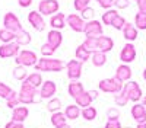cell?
Listing matches in <instances>:
<instances>
[{"label": "cell", "instance_id": "1", "mask_svg": "<svg viewBox=\"0 0 146 128\" xmlns=\"http://www.w3.org/2000/svg\"><path fill=\"white\" fill-rule=\"evenodd\" d=\"M36 72H45V73H58L63 72L66 68V63L63 60H58V58H53V57H42L38 58V63L35 66Z\"/></svg>", "mask_w": 146, "mask_h": 128}, {"label": "cell", "instance_id": "2", "mask_svg": "<svg viewBox=\"0 0 146 128\" xmlns=\"http://www.w3.org/2000/svg\"><path fill=\"white\" fill-rule=\"evenodd\" d=\"M123 86H124L123 81L118 80L114 76V77H108V79L100 80L98 90H101L104 93H113V95H115V93H120L121 90H123Z\"/></svg>", "mask_w": 146, "mask_h": 128}, {"label": "cell", "instance_id": "3", "mask_svg": "<svg viewBox=\"0 0 146 128\" xmlns=\"http://www.w3.org/2000/svg\"><path fill=\"white\" fill-rule=\"evenodd\" d=\"M18 95H19V102L22 105H31V103H35L36 100V95H40V92L34 89L32 86L27 85V83H23L22 81V85H21V90L18 92Z\"/></svg>", "mask_w": 146, "mask_h": 128}, {"label": "cell", "instance_id": "4", "mask_svg": "<svg viewBox=\"0 0 146 128\" xmlns=\"http://www.w3.org/2000/svg\"><path fill=\"white\" fill-rule=\"evenodd\" d=\"M123 92L127 95L129 100L135 102V103H137V102H139V100H142V98H143L142 87L139 86L137 81H133V80L126 81L124 86H123Z\"/></svg>", "mask_w": 146, "mask_h": 128}, {"label": "cell", "instance_id": "5", "mask_svg": "<svg viewBox=\"0 0 146 128\" xmlns=\"http://www.w3.org/2000/svg\"><path fill=\"white\" fill-rule=\"evenodd\" d=\"M16 66H22V67H34L38 63V57L36 54L31 50H21L19 54L15 57Z\"/></svg>", "mask_w": 146, "mask_h": 128}, {"label": "cell", "instance_id": "6", "mask_svg": "<svg viewBox=\"0 0 146 128\" xmlns=\"http://www.w3.org/2000/svg\"><path fill=\"white\" fill-rule=\"evenodd\" d=\"M85 37L86 38H100L104 35V28H102V23L96 19H92L89 22H86L85 25Z\"/></svg>", "mask_w": 146, "mask_h": 128}, {"label": "cell", "instance_id": "7", "mask_svg": "<svg viewBox=\"0 0 146 128\" xmlns=\"http://www.w3.org/2000/svg\"><path fill=\"white\" fill-rule=\"evenodd\" d=\"M60 3L57 0H41L38 3V12L42 16H53L58 13Z\"/></svg>", "mask_w": 146, "mask_h": 128}, {"label": "cell", "instance_id": "8", "mask_svg": "<svg viewBox=\"0 0 146 128\" xmlns=\"http://www.w3.org/2000/svg\"><path fill=\"white\" fill-rule=\"evenodd\" d=\"M3 28H6V29H9L12 32H15V33H18L19 31L23 29L19 18L15 13H12V12H7V13L3 16Z\"/></svg>", "mask_w": 146, "mask_h": 128}, {"label": "cell", "instance_id": "9", "mask_svg": "<svg viewBox=\"0 0 146 128\" xmlns=\"http://www.w3.org/2000/svg\"><path fill=\"white\" fill-rule=\"evenodd\" d=\"M136 47L133 45L131 42H127L120 51V61L123 64H130L136 60Z\"/></svg>", "mask_w": 146, "mask_h": 128}, {"label": "cell", "instance_id": "10", "mask_svg": "<svg viewBox=\"0 0 146 128\" xmlns=\"http://www.w3.org/2000/svg\"><path fill=\"white\" fill-rule=\"evenodd\" d=\"M82 67H83V63H80L79 60H76V58L67 61V64H66L67 77L70 80H79L80 76H82Z\"/></svg>", "mask_w": 146, "mask_h": 128}, {"label": "cell", "instance_id": "11", "mask_svg": "<svg viewBox=\"0 0 146 128\" xmlns=\"http://www.w3.org/2000/svg\"><path fill=\"white\" fill-rule=\"evenodd\" d=\"M66 23L69 25V28H70L72 31H75V32H78V33L83 32V31H85V25H86V22L82 19V16H80V15H76V13L67 15Z\"/></svg>", "mask_w": 146, "mask_h": 128}, {"label": "cell", "instance_id": "12", "mask_svg": "<svg viewBox=\"0 0 146 128\" xmlns=\"http://www.w3.org/2000/svg\"><path fill=\"white\" fill-rule=\"evenodd\" d=\"M57 93V85L53 80H45L40 87V98L41 99H51Z\"/></svg>", "mask_w": 146, "mask_h": 128}, {"label": "cell", "instance_id": "13", "mask_svg": "<svg viewBox=\"0 0 146 128\" xmlns=\"http://www.w3.org/2000/svg\"><path fill=\"white\" fill-rule=\"evenodd\" d=\"M21 51V45L18 42H9V44H2L0 45V58H10L16 57Z\"/></svg>", "mask_w": 146, "mask_h": 128}, {"label": "cell", "instance_id": "14", "mask_svg": "<svg viewBox=\"0 0 146 128\" xmlns=\"http://www.w3.org/2000/svg\"><path fill=\"white\" fill-rule=\"evenodd\" d=\"M28 22H29V25L35 29V31H44L45 28V22H44V18L42 15L40 13L38 10H31L29 13H28Z\"/></svg>", "mask_w": 146, "mask_h": 128}, {"label": "cell", "instance_id": "15", "mask_svg": "<svg viewBox=\"0 0 146 128\" xmlns=\"http://www.w3.org/2000/svg\"><path fill=\"white\" fill-rule=\"evenodd\" d=\"M130 114H131V118L136 121V124H142V122H146V108L143 106L142 103H135L130 109Z\"/></svg>", "mask_w": 146, "mask_h": 128}, {"label": "cell", "instance_id": "16", "mask_svg": "<svg viewBox=\"0 0 146 128\" xmlns=\"http://www.w3.org/2000/svg\"><path fill=\"white\" fill-rule=\"evenodd\" d=\"M29 116V109L25 105H19V106L12 109V121L16 122H23Z\"/></svg>", "mask_w": 146, "mask_h": 128}, {"label": "cell", "instance_id": "17", "mask_svg": "<svg viewBox=\"0 0 146 128\" xmlns=\"http://www.w3.org/2000/svg\"><path fill=\"white\" fill-rule=\"evenodd\" d=\"M96 47H98V51L107 54L110 53L113 48H114V41L113 38H110V37H100V38H96Z\"/></svg>", "mask_w": 146, "mask_h": 128}, {"label": "cell", "instance_id": "18", "mask_svg": "<svg viewBox=\"0 0 146 128\" xmlns=\"http://www.w3.org/2000/svg\"><path fill=\"white\" fill-rule=\"evenodd\" d=\"M131 74H133V72H131V68H130L129 64H121L115 70V77L118 80H121L123 83H126V81H129L131 79Z\"/></svg>", "mask_w": 146, "mask_h": 128}, {"label": "cell", "instance_id": "19", "mask_svg": "<svg viewBox=\"0 0 146 128\" xmlns=\"http://www.w3.org/2000/svg\"><path fill=\"white\" fill-rule=\"evenodd\" d=\"M50 122H51V125H53L54 128H64V127L67 125V118H66L64 112L58 111V112H54V114H51Z\"/></svg>", "mask_w": 146, "mask_h": 128}, {"label": "cell", "instance_id": "20", "mask_svg": "<svg viewBox=\"0 0 146 128\" xmlns=\"http://www.w3.org/2000/svg\"><path fill=\"white\" fill-rule=\"evenodd\" d=\"M47 42L51 44L54 48H58V47L62 45V42H63V35H62V32L57 31V29H51L50 32L47 33Z\"/></svg>", "mask_w": 146, "mask_h": 128}, {"label": "cell", "instance_id": "21", "mask_svg": "<svg viewBox=\"0 0 146 128\" xmlns=\"http://www.w3.org/2000/svg\"><path fill=\"white\" fill-rule=\"evenodd\" d=\"M50 26L53 29H57V31L63 29L66 26V15L64 13H60V12H58V13H56V15H53L51 19H50Z\"/></svg>", "mask_w": 146, "mask_h": 128}, {"label": "cell", "instance_id": "22", "mask_svg": "<svg viewBox=\"0 0 146 128\" xmlns=\"http://www.w3.org/2000/svg\"><path fill=\"white\" fill-rule=\"evenodd\" d=\"M92 102H94V100H92V98H91V95H89V92H88V90L82 92L79 96H76V98H75V103L78 105V106H79L80 109L91 106Z\"/></svg>", "mask_w": 146, "mask_h": 128}, {"label": "cell", "instance_id": "23", "mask_svg": "<svg viewBox=\"0 0 146 128\" xmlns=\"http://www.w3.org/2000/svg\"><path fill=\"white\" fill-rule=\"evenodd\" d=\"M123 37L126 41L129 42H133V41H136L137 39V28L135 25H131V23H126L124 28H123Z\"/></svg>", "mask_w": 146, "mask_h": 128}, {"label": "cell", "instance_id": "24", "mask_svg": "<svg viewBox=\"0 0 146 128\" xmlns=\"http://www.w3.org/2000/svg\"><path fill=\"white\" fill-rule=\"evenodd\" d=\"M82 92H85V87H83V85L80 83L79 80H72L70 83H69V86H67V93H69L73 99H75L76 96H79Z\"/></svg>", "mask_w": 146, "mask_h": 128}, {"label": "cell", "instance_id": "25", "mask_svg": "<svg viewBox=\"0 0 146 128\" xmlns=\"http://www.w3.org/2000/svg\"><path fill=\"white\" fill-rule=\"evenodd\" d=\"M80 112H82V109L78 106L76 103L67 105V106L64 108V115H66V118H67V119H70V121L78 119L79 116H80Z\"/></svg>", "mask_w": 146, "mask_h": 128}, {"label": "cell", "instance_id": "26", "mask_svg": "<svg viewBox=\"0 0 146 128\" xmlns=\"http://www.w3.org/2000/svg\"><path fill=\"white\" fill-rule=\"evenodd\" d=\"M23 83L32 86L34 89H40L41 85H42V76H41V73H31V74H28V77L25 80H23Z\"/></svg>", "mask_w": 146, "mask_h": 128}, {"label": "cell", "instance_id": "27", "mask_svg": "<svg viewBox=\"0 0 146 128\" xmlns=\"http://www.w3.org/2000/svg\"><path fill=\"white\" fill-rule=\"evenodd\" d=\"M91 53L85 48L83 47V44H80L78 48H76V51H75V57H76V60H79L80 63H86L89 58H91Z\"/></svg>", "mask_w": 146, "mask_h": 128}, {"label": "cell", "instance_id": "28", "mask_svg": "<svg viewBox=\"0 0 146 128\" xmlns=\"http://www.w3.org/2000/svg\"><path fill=\"white\" fill-rule=\"evenodd\" d=\"M31 39H32L31 33H29L28 31H25V29H22V31H19V32L16 33V39H15V42H18L21 47H25V45L31 44Z\"/></svg>", "mask_w": 146, "mask_h": 128}, {"label": "cell", "instance_id": "29", "mask_svg": "<svg viewBox=\"0 0 146 128\" xmlns=\"http://www.w3.org/2000/svg\"><path fill=\"white\" fill-rule=\"evenodd\" d=\"M80 116H82L85 121H94V119H96V116H98V111H96L95 106H92V105H91V106L82 109Z\"/></svg>", "mask_w": 146, "mask_h": 128}, {"label": "cell", "instance_id": "30", "mask_svg": "<svg viewBox=\"0 0 146 128\" xmlns=\"http://www.w3.org/2000/svg\"><path fill=\"white\" fill-rule=\"evenodd\" d=\"M91 61L95 67H102L107 63V54H104L101 51H96L91 55Z\"/></svg>", "mask_w": 146, "mask_h": 128}, {"label": "cell", "instance_id": "31", "mask_svg": "<svg viewBox=\"0 0 146 128\" xmlns=\"http://www.w3.org/2000/svg\"><path fill=\"white\" fill-rule=\"evenodd\" d=\"M16 39V33L12 32L6 28H2L0 29V41H2L3 44H9V42H13Z\"/></svg>", "mask_w": 146, "mask_h": 128}, {"label": "cell", "instance_id": "32", "mask_svg": "<svg viewBox=\"0 0 146 128\" xmlns=\"http://www.w3.org/2000/svg\"><path fill=\"white\" fill-rule=\"evenodd\" d=\"M62 100H60L58 98H51V99H48V102H47V111L48 112H51V114H54V112H58L60 109H62Z\"/></svg>", "mask_w": 146, "mask_h": 128}, {"label": "cell", "instance_id": "33", "mask_svg": "<svg viewBox=\"0 0 146 128\" xmlns=\"http://www.w3.org/2000/svg\"><path fill=\"white\" fill-rule=\"evenodd\" d=\"M117 15H118V12L115 9L105 10L104 13H102V23H104V25H110V26H111V23H113V20L115 19Z\"/></svg>", "mask_w": 146, "mask_h": 128}, {"label": "cell", "instance_id": "34", "mask_svg": "<svg viewBox=\"0 0 146 128\" xmlns=\"http://www.w3.org/2000/svg\"><path fill=\"white\" fill-rule=\"evenodd\" d=\"M21 105V102H19V95H18V92H12L10 95L7 96V99H6V106L9 108V109H13V108H16V106H19Z\"/></svg>", "mask_w": 146, "mask_h": 128}, {"label": "cell", "instance_id": "35", "mask_svg": "<svg viewBox=\"0 0 146 128\" xmlns=\"http://www.w3.org/2000/svg\"><path fill=\"white\" fill-rule=\"evenodd\" d=\"M13 77L18 80V81H22L25 80L27 77H28V72H27V67H22V66H16L15 68H13Z\"/></svg>", "mask_w": 146, "mask_h": 128}, {"label": "cell", "instance_id": "36", "mask_svg": "<svg viewBox=\"0 0 146 128\" xmlns=\"http://www.w3.org/2000/svg\"><path fill=\"white\" fill-rule=\"evenodd\" d=\"M129 102L130 100H129L127 95H126L123 90H121L120 93H115V95H114V103L117 105V106H126Z\"/></svg>", "mask_w": 146, "mask_h": 128}, {"label": "cell", "instance_id": "37", "mask_svg": "<svg viewBox=\"0 0 146 128\" xmlns=\"http://www.w3.org/2000/svg\"><path fill=\"white\" fill-rule=\"evenodd\" d=\"M40 51H41L42 57H53V55H54V53L57 51V48H54V47H53L51 44H48V42H44V44L41 45Z\"/></svg>", "mask_w": 146, "mask_h": 128}, {"label": "cell", "instance_id": "38", "mask_svg": "<svg viewBox=\"0 0 146 128\" xmlns=\"http://www.w3.org/2000/svg\"><path fill=\"white\" fill-rule=\"evenodd\" d=\"M135 26L137 29H140V31L146 29V15L140 13V12L136 13V16H135Z\"/></svg>", "mask_w": 146, "mask_h": 128}, {"label": "cell", "instance_id": "39", "mask_svg": "<svg viewBox=\"0 0 146 128\" xmlns=\"http://www.w3.org/2000/svg\"><path fill=\"white\" fill-rule=\"evenodd\" d=\"M83 47L86 48L91 54L98 51V47H96V38H86L83 41Z\"/></svg>", "mask_w": 146, "mask_h": 128}, {"label": "cell", "instance_id": "40", "mask_svg": "<svg viewBox=\"0 0 146 128\" xmlns=\"http://www.w3.org/2000/svg\"><path fill=\"white\" fill-rule=\"evenodd\" d=\"M80 16H82V19H83L85 22L92 20V19H94V16H95V10H94V7H91V6L85 7V9L80 12Z\"/></svg>", "mask_w": 146, "mask_h": 128}, {"label": "cell", "instance_id": "41", "mask_svg": "<svg viewBox=\"0 0 146 128\" xmlns=\"http://www.w3.org/2000/svg\"><path fill=\"white\" fill-rule=\"evenodd\" d=\"M126 19L121 16V15H117L115 16V19L113 20V23H111V26L114 28V29H117V31H123V28H124V25H126Z\"/></svg>", "mask_w": 146, "mask_h": 128}, {"label": "cell", "instance_id": "42", "mask_svg": "<svg viewBox=\"0 0 146 128\" xmlns=\"http://www.w3.org/2000/svg\"><path fill=\"white\" fill-rule=\"evenodd\" d=\"M107 121H120V109L110 108L107 111Z\"/></svg>", "mask_w": 146, "mask_h": 128}, {"label": "cell", "instance_id": "43", "mask_svg": "<svg viewBox=\"0 0 146 128\" xmlns=\"http://www.w3.org/2000/svg\"><path fill=\"white\" fill-rule=\"evenodd\" d=\"M12 92H13V89H12L10 86H7L6 83H3V81H0V98L7 99V96L10 95Z\"/></svg>", "mask_w": 146, "mask_h": 128}, {"label": "cell", "instance_id": "44", "mask_svg": "<svg viewBox=\"0 0 146 128\" xmlns=\"http://www.w3.org/2000/svg\"><path fill=\"white\" fill-rule=\"evenodd\" d=\"M91 3V0H73V7L78 12H82L85 7H88Z\"/></svg>", "mask_w": 146, "mask_h": 128}, {"label": "cell", "instance_id": "45", "mask_svg": "<svg viewBox=\"0 0 146 128\" xmlns=\"http://www.w3.org/2000/svg\"><path fill=\"white\" fill-rule=\"evenodd\" d=\"M96 2H98V5L105 10L113 9V6H114V0H96Z\"/></svg>", "mask_w": 146, "mask_h": 128}, {"label": "cell", "instance_id": "46", "mask_svg": "<svg viewBox=\"0 0 146 128\" xmlns=\"http://www.w3.org/2000/svg\"><path fill=\"white\" fill-rule=\"evenodd\" d=\"M114 6L117 9H127L130 6V0H114Z\"/></svg>", "mask_w": 146, "mask_h": 128}, {"label": "cell", "instance_id": "47", "mask_svg": "<svg viewBox=\"0 0 146 128\" xmlns=\"http://www.w3.org/2000/svg\"><path fill=\"white\" fill-rule=\"evenodd\" d=\"M5 128H25V125H23V122H16V121H9L6 125H5Z\"/></svg>", "mask_w": 146, "mask_h": 128}, {"label": "cell", "instance_id": "48", "mask_svg": "<svg viewBox=\"0 0 146 128\" xmlns=\"http://www.w3.org/2000/svg\"><path fill=\"white\" fill-rule=\"evenodd\" d=\"M136 5H137V9L140 13L146 15V0H136Z\"/></svg>", "mask_w": 146, "mask_h": 128}, {"label": "cell", "instance_id": "49", "mask_svg": "<svg viewBox=\"0 0 146 128\" xmlns=\"http://www.w3.org/2000/svg\"><path fill=\"white\" fill-rule=\"evenodd\" d=\"M104 128H123L120 121H107Z\"/></svg>", "mask_w": 146, "mask_h": 128}, {"label": "cell", "instance_id": "50", "mask_svg": "<svg viewBox=\"0 0 146 128\" xmlns=\"http://www.w3.org/2000/svg\"><path fill=\"white\" fill-rule=\"evenodd\" d=\"M18 5L21 7H29L32 5V0H18Z\"/></svg>", "mask_w": 146, "mask_h": 128}, {"label": "cell", "instance_id": "51", "mask_svg": "<svg viewBox=\"0 0 146 128\" xmlns=\"http://www.w3.org/2000/svg\"><path fill=\"white\" fill-rule=\"evenodd\" d=\"M88 92H89V95H91L92 100L98 99V96H100V90H96V89H92V90H88Z\"/></svg>", "mask_w": 146, "mask_h": 128}, {"label": "cell", "instance_id": "52", "mask_svg": "<svg viewBox=\"0 0 146 128\" xmlns=\"http://www.w3.org/2000/svg\"><path fill=\"white\" fill-rule=\"evenodd\" d=\"M136 128H146V122H142V124H137Z\"/></svg>", "mask_w": 146, "mask_h": 128}, {"label": "cell", "instance_id": "53", "mask_svg": "<svg viewBox=\"0 0 146 128\" xmlns=\"http://www.w3.org/2000/svg\"><path fill=\"white\" fill-rule=\"evenodd\" d=\"M142 105L146 108V95H143V98H142Z\"/></svg>", "mask_w": 146, "mask_h": 128}, {"label": "cell", "instance_id": "54", "mask_svg": "<svg viewBox=\"0 0 146 128\" xmlns=\"http://www.w3.org/2000/svg\"><path fill=\"white\" fill-rule=\"evenodd\" d=\"M143 80H145V81H146V68H145V70H143Z\"/></svg>", "mask_w": 146, "mask_h": 128}, {"label": "cell", "instance_id": "55", "mask_svg": "<svg viewBox=\"0 0 146 128\" xmlns=\"http://www.w3.org/2000/svg\"><path fill=\"white\" fill-rule=\"evenodd\" d=\"M64 128H72V127H69V125H66V127H64Z\"/></svg>", "mask_w": 146, "mask_h": 128}]
</instances>
